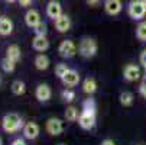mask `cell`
I'll use <instances>...</instances> for the list:
<instances>
[{
    "mask_svg": "<svg viewBox=\"0 0 146 145\" xmlns=\"http://www.w3.org/2000/svg\"><path fill=\"white\" fill-rule=\"evenodd\" d=\"M2 126H3L5 132L15 134L23 126V122L20 119V116H17L16 113H7V115H5V118L2 120Z\"/></svg>",
    "mask_w": 146,
    "mask_h": 145,
    "instance_id": "obj_1",
    "label": "cell"
},
{
    "mask_svg": "<svg viewBox=\"0 0 146 145\" xmlns=\"http://www.w3.org/2000/svg\"><path fill=\"white\" fill-rule=\"evenodd\" d=\"M78 52L84 58H93L97 54V42L93 38H82L78 45Z\"/></svg>",
    "mask_w": 146,
    "mask_h": 145,
    "instance_id": "obj_2",
    "label": "cell"
},
{
    "mask_svg": "<svg viewBox=\"0 0 146 145\" xmlns=\"http://www.w3.org/2000/svg\"><path fill=\"white\" fill-rule=\"evenodd\" d=\"M78 125L82 129H93L96 125V110L94 109H82L78 116Z\"/></svg>",
    "mask_w": 146,
    "mask_h": 145,
    "instance_id": "obj_3",
    "label": "cell"
},
{
    "mask_svg": "<svg viewBox=\"0 0 146 145\" xmlns=\"http://www.w3.org/2000/svg\"><path fill=\"white\" fill-rule=\"evenodd\" d=\"M127 13L132 19L135 20H139L145 16L146 13V5L143 0H132L127 6Z\"/></svg>",
    "mask_w": 146,
    "mask_h": 145,
    "instance_id": "obj_4",
    "label": "cell"
},
{
    "mask_svg": "<svg viewBox=\"0 0 146 145\" xmlns=\"http://www.w3.org/2000/svg\"><path fill=\"white\" fill-rule=\"evenodd\" d=\"M58 52L62 58H72L75 54H77V47L75 44L72 42L71 39H65L62 41L58 47Z\"/></svg>",
    "mask_w": 146,
    "mask_h": 145,
    "instance_id": "obj_5",
    "label": "cell"
},
{
    "mask_svg": "<svg viewBox=\"0 0 146 145\" xmlns=\"http://www.w3.org/2000/svg\"><path fill=\"white\" fill-rule=\"evenodd\" d=\"M46 132L52 136H58L62 134V131H64V122H62L61 119L58 118H49L46 120Z\"/></svg>",
    "mask_w": 146,
    "mask_h": 145,
    "instance_id": "obj_6",
    "label": "cell"
},
{
    "mask_svg": "<svg viewBox=\"0 0 146 145\" xmlns=\"http://www.w3.org/2000/svg\"><path fill=\"white\" fill-rule=\"evenodd\" d=\"M123 9V3L121 0H106L104 2V10H106L107 15L110 16H116L121 12Z\"/></svg>",
    "mask_w": 146,
    "mask_h": 145,
    "instance_id": "obj_7",
    "label": "cell"
},
{
    "mask_svg": "<svg viewBox=\"0 0 146 145\" xmlns=\"http://www.w3.org/2000/svg\"><path fill=\"white\" fill-rule=\"evenodd\" d=\"M123 77L126 81H136L140 77V70L135 64H127L123 70Z\"/></svg>",
    "mask_w": 146,
    "mask_h": 145,
    "instance_id": "obj_8",
    "label": "cell"
},
{
    "mask_svg": "<svg viewBox=\"0 0 146 145\" xmlns=\"http://www.w3.org/2000/svg\"><path fill=\"white\" fill-rule=\"evenodd\" d=\"M54 23H55V28H56L58 32L65 33V32H68L70 28H71V19H70L67 15H61L59 17H56V19L54 20Z\"/></svg>",
    "mask_w": 146,
    "mask_h": 145,
    "instance_id": "obj_9",
    "label": "cell"
},
{
    "mask_svg": "<svg viewBox=\"0 0 146 145\" xmlns=\"http://www.w3.org/2000/svg\"><path fill=\"white\" fill-rule=\"evenodd\" d=\"M46 15L51 17V19H56L62 15V7H61V3L58 0H51L46 6Z\"/></svg>",
    "mask_w": 146,
    "mask_h": 145,
    "instance_id": "obj_10",
    "label": "cell"
},
{
    "mask_svg": "<svg viewBox=\"0 0 146 145\" xmlns=\"http://www.w3.org/2000/svg\"><path fill=\"white\" fill-rule=\"evenodd\" d=\"M32 47L35 51H39V52H44L49 48V41L46 39V36L44 35H36L32 41Z\"/></svg>",
    "mask_w": 146,
    "mask_h": 145,
    "instance_id": "obj_11",
    "label": "cell"
},
{
    "mask_svg": "<svg viewBox=\"0 0 146 145\" xmlns=\"http://www.w3.org/2000/svg\"><path fill=\"white\" fill-rule=\"evenodd\" d=\"M39 22H40V15H39V12L35 10V9H29V10L26 12V15H25V23H26L29 28L33 29Z\"/></svg>",
    "mask_w": 146,
    "mask_h": 145,
    "instance_id": "obj_12",
    "label": "cell"
},
{
    "mask_svg": "<svg viewBox=\"0 0 146 145\" xmlns=\"http://www.w3.org/2000/svg\"><path fill=\"white\" fill-rule=\"evenodd\" d=\"M23 135L28 139H36L39 136V126L35 122H28L23 126Z\"/></svg>",
    "mask_w": 146,
    "mask_h": 145,
    "instance_id": "obj_13",
    "label": "cell"
},
{
    "mask_svg": "<svg viewBox=\"0 0 146 145\" xmlns=\"http://www.w3.org/2000/svg\"><path fill=\"white\" fill-rule=\"evenodd\" d=\"M51 94H52V92L48 84H39L35 92V96L39 102H48L51 99Z\"/></svg>",
    "mask_w": 146,
    "mask_h": 145,
    "instance_id": "obj_14",
    "label": "cell"
},
{
    "mask_svg": "<svg viewBox=\"0 0 146 145\" xmlns=\"http://www.w3.org/2000/svg\"><path fill=\"white\" fill-rule=\"evenodd\" d=\"M61 80H62V83H64L65 86L72 87V86H77L78 83H80V74H78L75 70H70Z\"/></svg>",
    "mask_w": 146,
    "mask_h": 145,
    "instance_id": "obj_15",
    "label": "cell"
},
{
    "mask_svg": "<svg viewBox=\"0 0 146 145\" xmlns=\"http://www.w3.org/2000/svg\"><path fill=\"white\" fill-rule=\"evenodd\" d=\"M13 32V22L6 17V16H2L0 17V35L2 36H7Z\"/></svg>",
    "mask_w": 146,
    "mask_h": 145,
    "instance_id": "obj_16",
    "label": "cell"
},
{
    "mask_svg": "<svg viewBox=\"0 0 146 145\" xmlns=\"http://www.w3.org/2000/svg\"><path fill=\"white\" fill-rule=\"evenodd\" d=\"M82 90H84V93H87V94L96 93V90H97V83H96V80H94L93 77H87V78L84 80V83H82Z\"/></svg>",
    "mask_w": 146,
    "mask_h": 145,
    "instance_id": "obj_17",
    "label": "cell"
},
{
    "mask_svg": "<svg viewBox=\"0 0 146 145\" xmlns=\"http://www.w3.org/2000/svg\"><path fill=\"white\" fill-rule=\"evenodd\" d=\"M35 67L40 71H44L49 67V58L45 55V54H39L36 58H35Z\"/></svg>",
    "mask_w": 146,
    "mask_h": 145,
    "instance_id": "obj_18",
    "label": "cell"
},
{
    "mask_svg": "<svg viewBox=\"0 0 146 145\" xmlns=\"http://www.w3.org/2000/svg\"><path fill=\"white\" fill-rule=\"evenodd\" d=\"M6 57L10 58L12 61H15V63H17V61L20 59V48L17 45H9L7 49H6Z\"/></svg>",
    "mask_w": 146,
    "mask_h": 145,
    "instance_id": "obj_19",
    "label": "cell"
},
{
    "mask_svg": "<svg viewBox=\"0 0 146 145\" xmlns=\"http://www.w3.org/2000/svg\"><path fill=\"white\" fill-rule=\"evenodd\" d=\"M25 90H26V86H25V83L22 80H15L12 83V92H13V94L20 96V94L25 93Z\"/></svg>",
    "mask_w": 146,
    "mask_h": 145,
    "instance_id": "obj_20",
    "label": "cell"
},
{
    "mask_svg": "<svg viewBox=\"0 0 146 145\" xmlns=\"http://www.w3.org/2000/svg\"><path fill=\"white\" fill-rule=\"evenodd\" d=\"M120 103L124 106V108H129V106H132L133 105V93H130V92H123L121 94H120Z\"/></svg>",
    "mask_w": 146,
    "mask_h": 145,
    "instance_id": "obj_21",
    "label": "cell"
},
{
    "mask_svg": "<svg viewBox=\"0 0 146 145\" xmlns=\"http://www.w3.org/2000/svg\"><path fill=\"white\" fill-rule=\"evenodd\" d=\"M2 68H3V71H6V73H13L15 68H16V63L6 57V58H3V61H2Z\"/></svg>",
    "mask_w": 146,
    "mask_h": 145,
    "instance_id": "obj_22",
    "label": "cell"
},
{
    "mask_svg": "<svg viewBox=\"0 0 146 145\" xmlns=\"http://www.w3.org/2000/svg\"><path fill=\"white\" fill-rule=\"evenodd\" d=\"M65 118H67V120H70V122L77 120V119H78V110H77L74 106L67 108V110H65Z\"/></svg>",
    "mask_w": 146,
    "mask_h": 145,
    "instance_id": "obj_23",
    "label": "cell"
},
{
    "mask_svg": "<svg viewBox=\"0 0 146 145\" xmlns=\"http://www.w3.org/2000/svg\"><path fill=\"white\" fill-rule=\"evenodd\" d=\"M136 36L140 41H146V22H140L136 28Z\"/></svg>",
    "mask_w": 146,
    "mask_h": 145,
    "instance_id": "obj_24",
    "label": "cell"
},
{
    "mask_svg": "<svg viewBox=\"0 0 146 145\" xmlns=\"http://www.w3.org/2000/svg\"><path fill=\"white\" fill-rule=\"evenodd\" d=\"M33 31H35V33H36V35H44V36H46L48 26H46V23H45V22H42V20H40V22L33 28Z\"/></svg>",
    "mask_w": 146,
    "mask_h": 145,
    "instance_id": "obj_25",
    "label": "cell"
},
{
    "mask_svg": "<svg viewBox=\"0 0 146 145\" xmlns=\"http://www.w3.org/2000/svg\"><path fill=\"white\" fill-rule=\"evenodd\" d=\"M68 71H70V68L67 67V64H58V65L55 67V74H56L58 78H62Z\"/></svg>",
    "mask_w": 146,
    "mask_h": 145,
    "instance_id": "obj_26",
    "label": "cell"
},
{
    "mask_svg": "<svg viewBox=\"0 0 146 145\" xmlns=\"http://www.w3.org/2000/svg\"><path fill=\"white\" fill-rule=\"evenodd\" d=\"M62 99H64L65 102H68V103H71L75 99V93L72 90H70V89H65L64 92H62Z\"/></svg>",
    "mask_w": 146,
    "mask_h": 145,
    "instance_id": "obj_27",
    "label": "cell"
},
{
    "mask_svg": "<svg viewBox=\"0 0 146 145\" xmlns=\"http://www.w3.org/2000/svg\"><path fill=\"white\" fill-rule=\"evenodd\" d=\"M140 64L143 65V67H146V49H143L142 52H140Z\"/></svg>",
    "mask_w": 146,
    "mask_h": 145,
    "instance_id": "obj_28",
    "label": "cell"
},
{
    "mask_svg": "<svg viewBox=\"0 0 146 145\" xmlns=\"http://www.w3.org/2000/svg\"><path fill=\"white\" fill-rule=\"evenodd\" d=\"M139 92H140V94L146 99V80L142 83V84H140V87H139Z\"/></svg>",
    "mask_w": 146,
    "mask_h": 145,
    "instance_id": "obj_29",
    "label": "cell"
},
{
    "mask_svg": "<svg viewBox=\"0 0 146 145\" xmlns=\"http://www.w3.org/2000/svg\"><path fill=\"white\" fill-rule=\"evenodd\" d=\"M19 5L22 6V7H29L32 5V0H17Z\"/></svg>",
    "mask_w": 146,
    "mask_h": 145,
    "instance_id": "obj_30",
    "label": "cell"
},
{
    "mask_svg": "<svg viewBox=\"0 0 146 145\" xmlns=\"http://www.w3.org/2000/svg\"><path fill=\"white\" fill-rule=\"evenodd\" d=\"M12 145H26V142H25L22 138H17V139H15V141L12 142Z\"/></svg>",
    "mask_w": 146,
    "mask_h": 145,
    "instance_id": "obj_31",
    "label": "cell"
},
{
    "mask_svg": "<svg viewBox=\"0 0 146 145\" xmlns=\"http://www.w3.org/2000/svg\"><path fill=\"white\" fill-rule=\"evenodd\" d=\"M86 2L90 5V6H97L100 3V0H86Z\"/></svg>",
    "mask_w": 146,
    "mask_h": 145,
    "instance_id": "obj_32",
    "label": "cell"
},
{
    "mask_svg": "<svg viewBox=\"0 0 146 145\" xmlns=\"http://www.w3.org/2000/svg\"><path fill=\"white\" fill-rule=\"evenodd\" d=\"M101 145H116L111 139H104L103 142H101Z\"/></svg>",
    "mask_w": 146,
    "mask_h": 145,
    "instance_id": "obj_33",
    "label": "cell"
},
{
    "mask_svg": "<svg viewBox=\"0 0 146 145\" xmlns=\"http://www.w3.org/2000/svg\"><path fill=\"white\" fill-rule=\"evenodd\" d=\"M7 3H15V2H17V0H6Z\"/></svg>",
    "mask_w": 146,
    "mask_h": 145,
    "instance_id": "obj_34",
    "label": "cell"
},
{
    "mask_svg": "<svg viewBox=\"0 0 146 145\" xmlns=\"http://www.w3.org/2000/svg\"><path fill=\"white\" fill-rule=\"evenodd\" d=\"M145 77H146V67H145Z\"/></svg>",
    "mask_w": 146,
    "mask_h": 145,
    "instance_id": "obj_35",
    "label": "cell"
},
{
    "mask_svg": "<svg viewBox=\"0 0 146 145\" xmlns=\"http://www.w3.org/2000/svg\"><path fill=\"white\" fill-rule=\"evenodd\" d=\"M0 145H2V139H0Z\"/></svg>",
    "mask_w": 146,
    "mask_h": 145,
    "instance_id": "obj_36",
    "label": "cell"
},
{
    "mask_svg": "<svg viewBox=\"0 0 146 145\" xmlns=\"http://www.w3.org/2000/svg\"><path fill=\"white\" fill-rule=\"evenodd\" d=\"M143 2H145V5H146V0H143Z\"/></svg>",
    "mask_w": 146,
    "mask_h": 145,
    "instance_id": "obj_37",
    "label": "cell"
},
{
    "mask_svg": "<svg viewBox=\"0 0 146 145\" xmlns=\"http://www.w3.org/2000/svg\"><path fill=\"white\" fill-rule=\"evenodd\" d=\"M58 145H64V144H58Z\"/></svg>",
    "mask_w": 146,
    "mask_h": 145,
    "instance_id": "obj_38",
    "label": "cell"
}]
</instances>
